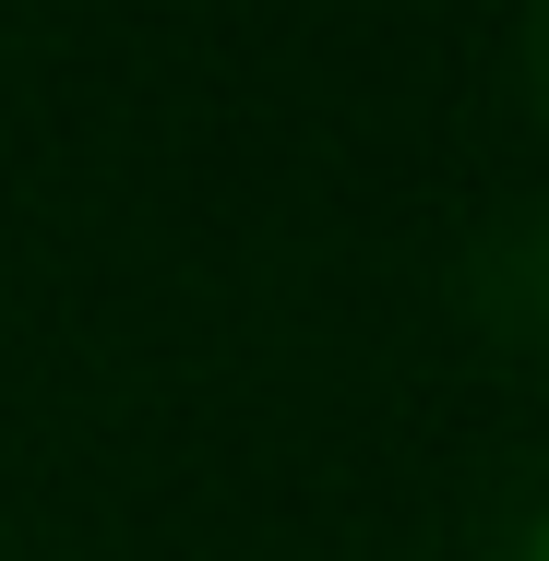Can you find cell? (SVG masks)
Returning <instances> with one entry per match:
<instances>
[{
    "label": "cell",
    "mask_w": 549,
    "mask_h": 561,
    "mask_svg": "<svg viewBox=\"0 0 549 561\" xmlns=\"http://www.w3.org/2000/svg\"><path fill=\"white\" fill-rule=\"evenodd\" d=\"M526 108L549 119V12H538V24H526Z\"/></svg>",
    "instance_id": "2"
},
{
    "label": "cell",
    "mask_w": 549,
    "mask_h": 561,
    "mask_svg": "<svg viewBox=\"0 0 549 561\" xmlns=\"http://www.w3.org/2000/svg\"><path fill=\"white\" fill-rule=\"evenodd\" d=\"M514 561H549V490L526 502V526H514Z\"/></svg>",
    "instance_id": "3"
},
{
    "label": "cell",
    "mask_w": 549,
    "mask_h": 561,
    "mask_svg": "<svg viewBox=\"0 0 549 561\" xmlns=\"http://www.w3.org/2000/svg\"><path fill=\"white\" fill-rule=\"evenodd\" d=\"M466 311H478L502 346L549 358V204H514V216L478 239V263H466Z\"/></svg>",
    "instance_id": "1"
}]
</instances>
